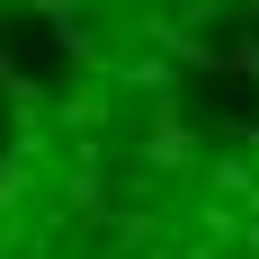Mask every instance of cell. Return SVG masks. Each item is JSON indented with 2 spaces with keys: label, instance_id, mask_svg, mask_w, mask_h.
Returning <instances> with one entry per match:
<instances>
[{
  "label": "cell",
  "instance_id": "obj_1",
  "mask_svg": "<svg viewBox=\"0 0 259 259\" xmlns=\"http://www.w3.org/2000/svg\"><path fill=\"white\" fill-rule=\"evenodd\" d=\"M0 259H259V0H0Z\"/></svg>",
  "mask_w": 259,
  "mask_h": 259
}]
</instances>
